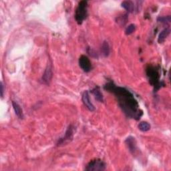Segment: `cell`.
<instances>
[{
    "label": "cell",
    "mask_w": 171,
    "mask_h": 171,
    "mask_svg": "<svg viewBox=\"0 0 171 171\" xmlns=\"http://www.w3.org/2000/svg\"><path fill=\"white\" fill-rule=\"evenodd\" d=\"M104 88L116 95L119 105L128 116L139 119L142 112L140 110L139 104L132 93L125 88L116 86L112 82L106 84Z\"/></svg>",
    "instance_id": "obj_1"
},
{
    "label": "cell",
    "mask_w": 171,
    "mask_h": 171,
    "mask_svg": "<svg viewBox=\"0 0 171 171\" xmlns=\"http://www.w3.org/2000/svg\"><path fill=\"white\" fill-rule=\"evenodd\" d=\"M88 2L86 1L80 2L75 12V19L78 24H82L83 21L88 16Z\"/></svg>",
    "instance_id": "obj_2"
},
{
    "label": "cell",
    "mask_w": 171,
    "mask_h": 171,
    "mask_svg": "<svg viewBox=\"0 0 171 171\" xmlns=\"http://www.w3.org/2000/svg\"><path fill=\"white\" fill-rule=\"evenodd\" d=\"M106 169V164L102 160L95 159L88 164L86 170L88 171H102Z\"/></svg>",
    "instance_id": "obj_3"
},
{
    "label": "cell",
    "mask_w": 171,
    "mask_h": 171,
    "mask_svg": "<svg viewBox=\"0 0 171 171\" xmlns=\"http://www.w3.org/2000/svg\"><path fill=\"white\" fill-rule=\"evenodd\" d=\"M74 128L72 125H70L67 130L66 131L65 135L64 136L63 138L60 139L58 143H57V145L58 146H64L68 144L69 142L72 140L73 137H74Z\"/></svg>",
    "instance_id": "obj_4"
},
{
    "label": "cell",
    "mask_w": 171,
    "mask_h": 171,
    "mask_svg": "<svg viewBox=\"0 0 171 171\" xmlns=\"http://www.w3.org/2000/svg\"><path fill=\"white\" fill-rule=\"evenodd\" d=\"M146 73L147 76H148V77L149 78L150 82L152 84H153L156 87L159 86V74L157 70H156L154 67L149 66V67L147 68Z\"/></svg>",
    "instance_id": "obj_5"
},
{
    "label": "cell",
    "mask_w": 171,
    "mask_h": 171,
    "mask_svg": "<svg viewBox=\"0 0 171 171\" xmlns=\"http://www.w3.org/2000/svg\"><path fill=\"white\" fill-rule=\"evenodd\" d=\"M79 65L85 72H89L92 68L91 61L86 56L82 55L79 58Z\"/></svg>",
    "instance_id": "obj_6"
},
{
    "label": "cell",
    "mask_w": 171,
    "mask_h": 171,
    "mask_svg": "<svg viewBox=\"0 0 171 171\" xmlns=\"http://www.w3.org/2000/svg\"><path fill=\"white\" fill-rule=\"evenodd\" d=\"M82 102L84 104V106L86 107L90 111L93 112L95 110V107L93 105V104L91 102L90 98V95L88 91H84L82 94Z\"/></svg>",
    "instance_id": "obj_7"
},
{
    "label": "cell",
    "mask_w": 171,
    "mask_h": 171,
    "mask_svg": "<svg viewBox=\"0 0 171 171\" xmlns=\"http://www.w3.org/2000/svg\"><path fill=\"white\" fill-rule=\"evenodd\" d=\"M126 144L128 146V148L129 149L130 152L133 154H135L137 150V147H136V142L134 137L129 136L128 137L126 141Z\"/></svg>",
    "instance_id": "obj_8"
},
{
    "label": "cell",
    "mask_w": 171,
    "mask_h": 171,
    "mask_svg": "<svg viewBox=\"0 0 171 171\" xmlns=\"http://www.w3.org/2000/svg\"><path fill=\"white\" fill-rule=\"evenodd\" d=\"M52 76H53V72H52V68L50 66H48L46 68L45 72L42 76V82L46 84H49L51 82Z\"/></svg>",
    "instance_id": "obj_9"
},
{
    "label": "cell",
    "mask_w": 171,
    "mask_h": 171,
    "mask_svg": "<svg viewBox=\"0 0 171 171\" xmlns=\"http://www.w3.org/2000/svg\"><path fill=\"white\" fill-rule=\"evenodd\" d=\"M12 106H13L14 112H15L16 116L19 118H20V119H23V116H23V110H22L21 106L19 105L17 102H14V101L12 102Z\"/></svg>",
    "instance_id": "obj_10"
},
{
    "label": "cell",
    "mask_w": 171,
    "mask_h": 171,
    "mask_svg": "<svg viewBox=\"0 0 171 171\" xmlns=\"http://www.w3.org/2000/svg\"><path fill=\"white\" fill-rule=\"evenodd\" d=\"M122 7L123 8H125L126 10L129 12V13H132L134 12L135 9V6L134 3H133L131 1H125L122 3Z\"/></svg>",
    "instance_id": "obj_11"
},
{
    "label": "cell",
    "mask_w": 171,
    "mask_h": 171,
    "mask_svg": "<svg viewBox=\"0 0 171 171\" xmlns=\"http://www.w3.org/2000/svg\"><path fill=\"white\" fill-rule=\"evenodd\" d=\"M170 32V29L169 27L165 28V29H164L162 32H160L158 38V42L159 43V44H162L163 42H164V40L167 39V37L169 36Z\"/></svg>",
    "instance_id": "obj_12"
},
{
    "label": "cell",
    "mask_w": 171,
    "mask_h": 171,
    "mask_svg": "<svg viewBox=\"0 0 171 171\" xmlns=\"http://www.w3.org/2000/svg\"><path fill=\"white\" fill-rule=\"evenodd\" d=\"M91 92L92 93V94L94 96L95 98H96L98 101H99L100 102H103L104 101V98H103V95L101 93L100 90L98 87H96L94 88Z\"/></svg>",
    "instance_id": "obj_13"
},
{
    "label": "cell",
    "mask_w": 171,
    "mask_h": 171,
    "mask_svg": "<svg viewBox=\"0 0 171 171\" xmlns=\"http://www.w3.org/2000/svg\"><path fill=\"white\" fill-rule=\"evenodd\" d=\"M110 46H109L108 42L106 41H104L102 43V45L101 47V51L102 54L104 57H107L110 54Z\"/></svg>",
    "instance_id": "obj_14"
},
{
    "label": "cell",
    "mask_w": 171,
    "mask_h": 171,
    "mask_svg": "<svg viewBox=\"0 0 171 171\" xmlns=\"http://www.w3.org/2000/svg\"><path fill=\"white\" fill-rule=\"evenodd\" d=\"M150 125L147 122H141L139 125V129L142 132H147L150 129Z\"/></svg>",
    "instance_id": "obj_15"
},
{
    "label": "cell",
    "mask_w": 171,
    "mask_h": 171,
    "mask_svg": "<svg viewBox=\"0 0 171 171\" xmlns=\"http://www.w3.org/2000/svg\"><path fill=\"white\" fill-rule=\"evenodd\" d=\"M157 21L159 22L162 23H169L171 21V17H170V16L159 17L157 18Z\"/></svg>",
    "instance_id": "obj_16"
},
{
    "label": "cell",
    "mask_w": 171,
    "mask_h": 171,
    "mask_svg": "<svg viewBox=\"0 0 171 171\" xmlns=\"http://www.w3.org/2000/svg\"><path fill=\"white\" fill-rule=\"evenodd\" d=\"M136 30V26L134 24H133V23H132V24H130L129 26H128L125 30V34L126 35H130L132 34L133 32H134Z\"/></svg>",
    "instance_id": "obj_17"
},
{
    "label": "cell",
    "mask_w": 171,
    "mask_h": 171,
    "mask_svg": "<svg viewBox=\"0 0 171 171\" xmlns=\"http://www.w3.org/2000/svg\"><path fill=\"white\" fill-rule=\"evenodd\" d=\"M87 51L88 54L90 56L93 57V58H98V54L96 53V51H95V50H94L92 48H90V47H88V50H87Z\"/></svg>",
    "instance_id": "obj_18"
},
{
    "label": "cell",
    "mask_w": 171,
    "mask_h": 171,
    "mask_svg": "<svg viewBox=\"0 0 171 171\" xmlns=\"http://www.w3.org/2000/svg\"><path fill=\"white\" fill-rule=\"evenodd\" d=\"M0 88H1V91H0V92H1V96H2V98H3V97L4 89H3V84L2 82H1V84H0Z\"/></svg>",
    "instance_id": "obj_19"
}]
</instances>
